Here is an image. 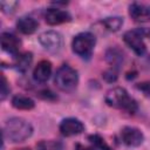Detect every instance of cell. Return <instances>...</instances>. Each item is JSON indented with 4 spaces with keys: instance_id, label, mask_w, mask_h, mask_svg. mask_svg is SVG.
I'll list each match as a JSON object with an SVG mask.
<instances>
[{
    "instance_id": "6da1fadb",
    "label": "cell",
    "mask_w": 150,
    "mask_h": 150,
    "mask_svg": "<svg viewBox=\"0 0 150 150\" xmlns=\"http://www.w3.org/2000/svg\"><path fill=\"white\" fill-rule=\"evenodd\" d=\"M33 134V127L29 122L21 117H12L6 121L2 128L4 139L13 143L23 142L29 138Z\"/></svg>"
},
{
    "instance_id": "7a4b0ae2",
    "label": "cell",
    "mask_w": 150,
    "mask_h": 150,
    "mask_svg": "<svg viewBox=\"0 0 150 150\" xmlns=\"http://www.w3.org/2000/svg\"><path fill=\"white\" fill-rule=\"evenodd\" d=\"M105 102L109 107L124 110L129 114H135L137 110V103L131 98L124 88L116 87L110 89L105 95Z\"/></svg>"
},
{
    "instance_id": "3957f363",
    "label": "cell",
    "mask_w": 150,
    "mask_h": 150,
    "mask_svg": "<svg viewBox=\"0 0 150 150\" xmlns=\"http://www.w3.org/2000/svg\"><path fill=\"white\" fill-rule=\"evenodd\" d=\"M54 81L59 89L63 91H70L77 86L79 77L75 69H73L70 66L63 64L56 70Z\"/></svg>"
},
{
    "instance_id": "277c9868",
    "label": "cell",
    "mask_w": 150,
    "mask_h": 150,
    "mask_svg": "<svg viewBox=\"0 0 150 150\" xmlns=\"http://www.w3.org/2000/svg\"><path fill=\"white\" fill-rule=\"evenodd\" d=\"M95 42H96L95 36L89 32H84L77 34L74 38L71 47L75 54H77L83 59H89L94 50Z\"/></svg>"
},
{
    "instance_id": "5b68a950",
    "label": "cell",
    "mask_w": 150,
    "mask_h": 150,
    "mask_svg": "<svg viewBox=\"0 0 150 150\" xmlns=\"http://www.w3.org/2000/svg\"><path fill=\"white\" fill-rule=\"evenodd\" d=\"M146 32L142 28H137V29H132V30H128L124 33L123 35V40L124 42L137 54V55H143L145 53V43H144V36H145Z\"/></svg>"
},
{
    "instance_id": "8992f818",
    "label": "cell",
    "mask_w": 150,
    "mask_h": 150,
    "mask_svg": "<svg viewBox=\"0 0 150 150\" xmlns=\"http://www.w3.org/2000/svg\"><path fill=\"white\" fill-rule=\"evenodd\" d=\"M39 41L45 49L53 52V53L59 52L62 48V43H63V39H62L61 34L55 30L43 32L39 36Z\"/></svg>"
},
{
    "instance_id": "52a82bcc",
    "label": "cell",
    "mask_w": 150,
    "mask_h": 150,
    "mask_svg": "<svg viewBox=\"0 0 150 150\" xmlns=\"http://www.w3.org/2000/svg\"><path fill=\"white\" fill-rule=\"evenodd\" d=\"M121 138L128 146H138L143 142V134L139 129L134 127H124L121 130Z\"/></svg>"
},
{
    "instance_id": "ba28073f",
    "label": "cell",
    "mask_w": 150,
    "mask_h": 150,
    "mask_svg": "<svg viewBox=\"0 0 150 150\" xmlns=\"http://www.w3.org/2000/svg\"><path fill=\"white\" fill-rule=\"evenodd\" d=\"M84 130L83 123L77 118H66L60 124V132L63 136L79 135Z\"/></svg>"
},
{
    "instance_id": "9c48e42d",
    "label": "cell",
    "mask_w": 150,
    "mask_h": 150,
    "mask_svg": "<svg viewBox=\"0 0 150 150\" xmlns=\"http://www.w3.org/2000/svg\"><path fill=\"white\" fill-rule=\"evenodd\" d=\"M45 20L48 25H60L70 21L71 16L67 11L60 8H48L45 13Z\"/></svg>"
},
{
    "instance_id": "30bf717a",
    "label": "cell",
    "mask_w": 150,
    "mask_h": 150,
    "mask_svg": "<svg viewBox=\"0 0 150 150\" xmlns=\"http://www.w3.org/2000/svg\"><path fill=\"white\" fill-rule=\"evenodd\" d=\"M129 14L136 22H146L150 20V6L134 2L129 6Z\"/></svg>"
},
{
    "instance_id": "8fae6325",
    "label": "cell",
    "mask_w": 150,
    "mask_h": 150,
    "mask_svg": "<svg viewBox=\"0 0 150 150\" xmlns=\"http://www.w3.org/2000/svg\"><path fill=\"white\" fill-rule=\"evenodd\" d=\"M20 40L12 33H2L1 34V48L8 54L18 55L19 48H20Z\"/></svg>"
},
{
    "instance_id": "7c38bea8",
    "label": "cell",
    "mask_w": 150,
    "mask_h": 150,
    "mask_svg": "<svg viewBox=\"0 0 150 150\" xmlns=\"http://www.w3.org/2000/svg\"><path fill=\"white\" fill-rule=\"evenodd\" d=\"M50 74H52V63L47 60L40 61L33 71L34 80L38 82H46L49 79Z\"/></svg>"
},
{
    "instance_id": "4fadbf2b",
    "label": "cell",
    "mask_w": 150,
    "mask_h": 150,
    "mask_svg": "<svg viewBox=\"0 0 150 150\" xmlns=\"http://www.w3.org/2000/svg\"><path fill=\"white\" fill-rule=\"evenodd\" d=\"M38 26H39L38 21H36L34 18L28 16V15L19 18V20H18V22H16L18 29H19L21 33H23V34H32V33H34V32L36 30Z\"/></svg>"
},
{
    "instance_id": "5bb4252c",
    "label": "cell",
    "mask_w": 150,
    "mask_h": 150,
    "mask_svg": "<svg viewBox=\"0 0 150 150\" xmlns=\"http://www.w3.org/2000/svg\"><path fill=\"white\" fill-rule=\"evenodd\" d=\"M12 105L16 109H21V110H29L33 109L35 103L34 101L28 97V96H23V95H15L12 98Z\"/></svg>"
},
{
    "instance_id": "9a60e30c",
    "label": "cell",
    "mask_w": 150,
    "mask_h": 150,
    "mask_svg": "<svg viewBox=\"0 0 150 150\" xmlns=\"http://www.w3.org/2000/svg\"><path fill=\"white\" fill-rule=\"evenodd\" d=\"M32 53H22V54H18L15 55V61H14V66L16 67V69H19L20 71H25L29 68L30 63H32Z\"/></svg>"
},
{
    "instance_id": "2e32d148",
    "label": "cell",
    "mask_w": 150,
    "mask_h": 150,
    "mask_svg": "<svg viewBox=\"0 0 150 150\" xmlns=\"http://www.w3.org/2000/svg\"><path fill=\"white\" fill-rule=\"evenodd\" d=\"M36 148L38 150H63V143L55 139L41 141L36 144Z\"/></svg>"
},
{
    "instance_id": "e0dca14e",
    "label": "cell",
    "mask_w": 150,
    "mask_h": 150,
    "mask_svg": "<svg viewBox=\"0 0 150 150\" xmlns=\"http://www.w3.org/2000/svg\"><path fill=\"white\" fill-rule=\"evenodd\" d=\"M102 22H103V25L105 26V28L108 30L116 32V30H118L122 27L123 19L120 18V16H109V18H105Z\"/></svg>"
},
{
    "instance_id": "ac0fdd59",
    "label": "cell",
    "mask_w": 150,
    "mask_h": 150,
    "mask_svg": "<svg viewBox=\"0 0 150 150\" xmlns=\"http://www.w3.org/2000/svg\"><path fill=\"white\" fill-rule=\"evenodd\" d=\"M107 61L112 64V67H118L121 64V62L123 61V56H122V53L116 49V48H110L108 52H107Z\"/></svg>"
},
{
    "instance_id": "d6986e66",
    "label": "cell",
    "mask_w": 150,
    "mask_h": 150,
    "mask_svg": "<svg viewBox=\"0 0 150 150\" xmlns=\"http://www.w3.org/2000/svg\"><path fill=\"white\" fill-rule=\"evenodd\" d=\"M88 139L91 142V144L96 148V149H98V150H112L105 142H104V139L101 137V136H98V135H90L89 137H88Z\"/></svg>"
},
{
    "instance_id": "ffe728a7",
    "label": "cell",
    "mask_w": 150,
    "mask_h": 150,
    "mask_svg": "<svg viewBox=\"0 0 150 150\" xmlns=\"http://www.w3.org/2000/svg\"><path fill=\"white\" fill-rule=\"evenodd\" d=\"M18 6V2L16 1H1L0 2V7L2 9V12L5 13H12L14 12L15 7Z\"/></svg>"
},
{
    "instance_id": "44dd1931",
    "label": "cell",
    "mask_w": 150,
    "mask_h": 150,
    "mask_svg": "<svg viewBox=\"0 0 150 150\" xmlns=\"http://www.w3.org/2000/svg\"><path fill=\"white\" fill-rule=\"evenodd\" d=\"M9 94V87L7 83V80L5 77V75H1V100H5L6 96Z\"/></svg>"
},
{
    "instance_id": "7402d4cb",
    "label": "cell",
    "mask_w": 150,
    "mask_h": 150,
    "mask_svg": "<svg viewBox=\"0 0 150 150\" xmlns=\"http://www.w3.org/2000/svg\"><path fill=\"white\" fill-rule=\"evenodd\" d=\"M103 77L107 82H115L117 80V73L114 69H108L103 73Z\"/></svg>"
},
{
    "instance_id": "603a6c76",
    "label": "cell",
    "mask_w": 150,
    "mask_h": 150,
    "mask_svg": "<svg viewBox=\"0 0 150 150\" xmlns=\"http://www.w3.org/2000/svg\"><path fill=\"white\" fill-rule=\"evenodd\" d=\"M75 150H97L94 145L93 146H83L81 144H76L75 145Z\"/></svg>"
},
{
    "instance_id": "cb8c5ba5",
    "label": "cell",
    "mask_w": 150,
    "mask_h": 150,
    "mask_svg": "<svg viewBox=\"0 0 150 150\" xmlns=\"http://www.w3.org/2000/svg\"><path fill=\"white\" fill-rule=\"evenodd\" d=\"M15 150H29L28 148H21V149H15Z\"/></svg>"
}]
</instances>
